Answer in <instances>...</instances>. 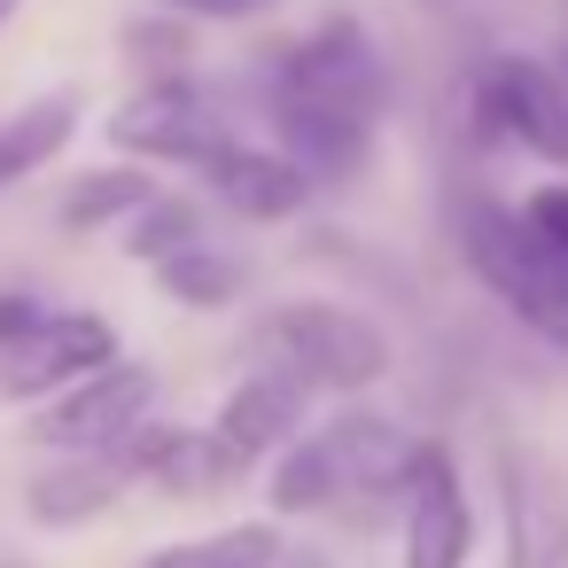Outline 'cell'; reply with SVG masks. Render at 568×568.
Returning <instances> with one entry per match:
<instances>
[{
  "label": "cell",
  "mask_w": 568,
  "mask_h": 568,
  "mask_svg": "<svg viewBox=\"0 0 568 568\" xmlns=\"http://www.w3.org/2000/svg\"><path fill=\"white\" fill-rule=\"evenodd\" d=\"M156 288H164L172 304H187V312H226V304H242L250 265L226 257V250H211V242H195V250H180L172 265H156Z\"/></svg>",
  "instance_id": "cell-20"
},
{
  "label": "cell",
  "mask_w": 568,
  "mask_h": 568,
  "mask_svg": "<svg viewBox=\"0 0 568 568\" xmlns=\"http://www.w3.org/2000/svg\"><path fill=\"white\" fill-rule=\"evenodd\" d=\"M467 125L498 149H521L537 164L568 172V79L545 55H490L467 79Z\"/></svg>",
  "instance_id": "cell-4"
},
{
  "label": "cell",
  "mask_w": 568,
  "mask_h": 568,
  "mask_svg": "<svg viewBox=\"0 0 568 568\" xmlns=\"http://www.w3.org/2000/svg\"><path fill=\"white\" fill-rule=\"evenodd\" d=\"M498 490H506V568H568V475L545 452L506 444Z\"/></svg>",
  "instance_id": "cell-10"
},
{
  "label": "cell",
  "mask_w": 568,
  "mask_h": 568,
  "mask_svg": "<svg viewBox=\"0 0 568 568\" xmlns=\"http://www.w3.org/2000/svg\"><path fill=\"white\" fill-rule=\"evenodd\" d=\"M149 195H156V180H149L141 164H102V172H79V180L63 187L55 219H63V234H110V226H125Z\"/></svg>",
  "instance_id": "cell-16"
},
{
  "label": "cell",
  "mask_w": 568,
  "mask_h": 568,
  "mask_svg": "<svg viewBox=\"0 0 568 568\" xmlns=\"http://www.w3.org/2000/svg\"><path fill=\"white\" fill-rule=\"evenodd\" d=\"M110 141L125 149V156H149V164H211L226 141H242L234 125H226V102L203 87V79H187V71H164V79H149L118 118H110Z\"/></svg>",
  "instance_id": "cell-5"
},
{
  "label": "cell",
  "mask_w": 568,
  "mask_h": 568,
  "mask_svg": "<svg viewBox=\"0 0 568 568\" xmlns=\"http://www.w3.org/2000/svg\"><path fill=\"white\" fill-rule=\"evenodd\" d=\"M149 405H156V374L133 366V358H118V366L71 382L63 397L32 405L24 436H32L40 452H55V459H71V452H118V444L149 420Z\"/></svg>",
  "instance_id": "cell-6"
},
{
  "label": "cell",
  "mask_w": 568,
  "mask_h": 568,
  "mask_svg": "<svg viewBox=\"0 0 568 568\" xmlns=\"http://www.w3.org/2000/svg\"><path fill=\"white\" fill-rule=\"evenodd\" d=\"M118 467H125V483H149L164 498H219L250 475V459L219 428H180V420H141L118 444Z\"/></svg>",
  "instance_id": "cell-9"
},
{
  "label": "cell",
  "mask_w": 568,
  "mask_h": 568,
  "mask_svg": "<svg viewBox=\"0 0 568 568\" xmlns=\"http://www.w3.org/2000/svg\"><path fill=\"white\" fill-rule=\"evenodd\" d=\"M467 560H475V506L459 459L428 436L397 490V568H467Z\"/></svg>",
  "instance_id": "cell-8"
},
{
  "label": "cell",
  "mask_w": 568,
  "mask_h": 568,
  "mask_svg": "<svg viewBox=\"0 0 568 568\" xmlns=\"http://www.w3.org/2000/svg\"><path fill=\"white\" fill-rule=\"evenodd\" d=\"M452 242L467 257V273L545 343V351H568V250H552L521 203H498V195H467L452 211Z\"/></svg>",
  "instance_id": "cell-1"
},
{
  "label": "cell",
  "mask_w": 568,
  "mask_h": 568,
  "mask_svg": "<svg viewBox=\"0 0 568 568\" xmlns=\"http://www.w3.org/2000/svg\"><path fill=\"white\" fill-rule=\"evenodd\" d=\"M250 351H257L273 374L304 382L312 397H366V389L397 366L389 335H382L358 304H335V296H288V304L257 312Z\"/></svg>",
  "instance_id": "cell-2"
},
{
  "label": "cell",
  "mask_w": 568,
  "mask_h": 568,
  "mask_svg": "<svg viewBox=\"0 0 568 568\" xmlns=\"http://www.w3.org/2000/svg\"><path fill=\"white\" fill-rule=\"evenodd\" d=\"M17 9H24V0H0V24H17Z\"/></svg>",
  "instance_id": "cell-24"
},
{
  "label": "cell",
  "mask_w": 568,
  "mask_h": 568,
  "mask_svg": "<svg viewBox=\"0 0 568 568\" xmlns=\"http://www.w3.org/2000/svg\"><path fill=\"white\" fill-rule=\"evenodd\" d=\"M156 9L180 17V24H242V17L273 9V0H156Z\"/></svg>",
  "instance_id": "cell-22"
},
{
  "label": "cell",
  "mask_w": 568,
  "mask_h": 568,
  "mask_svg": "<svg viewBox=\"0 0 568 568\" xmlns=\"http://www.w3.org/2000/svg\"><path fill=\"white\" fill-rule=\"evenodd\" d=\"M560 79H568V40H560Z\"/></svg>",
  "instance_id": "cell-25"
},
{
  "label": "cell",
  "mask_w": 568,
  "mask_h": 568,
  "mask_svg": "<svg viewBox=\"0 0 568 568\" xmlns=\"http://www.w3.org/2000/svg\"><path fill=\"white\" fill-rule=\"evenodd\" d=\"M211 428H219L250 467H257V459H281V452L312 428V389L288 382V374H273V366H257V374H242V382L226 389V405H219Z\"/></svg>",
  "instance_id": "cell-13"
},
{
  "label": "cell",
  "mask_w": 568,
  "mask_h": 568,
  "mask_svg": "<svg viewBox=\"0 0 568 568\" xmlns=\"http://www.w3.org/2000/svg\"><path fill=\"white\" fill-rule=\"evenodd\" d=\"M118 366V327L102 312H40L9 351H0V397L9 405H48L71 382Z\"/></svg>",
  "instance_id": "cell-7"
},
{
  "label": "cell",
  "mask_w": 568,
  "mask_h": 568,
  "mask_svg": "<svg viewBox=\"0 0 568 568\" xmlns=\"http://www.w3.org/2000/svg\"><path fill=\"white\" fill-rule=\"evenodd\" d=\"M265 102H304V110H351V118H382L389 102V63L366 40L358 17H327L304 40H281L265 55Z\"/></svg>",
  "instance_id": "cell-3"
},
{
  "label": "cell",
  "mask_w": 568,
  "mask_h": 568,
  "mask_svg": "<svg viewBox=\"0 0 568 568\" xmlns=\"http://www.w3.org/2000/svg\"><path fill=\"white\" fill-rule=\"evenodd\" d=\"M40 312H48L40 296H24V288H0V351H9V343H17V335H24Z\"/></svg>",
  "instance_id": "cell-23"
},
{
  "label": "cell",
  "mask_w": 568,
  "mask_h": 568,
  "mask_svg": "<svg viewBox=\"0 0 568 568\" xmlns=\"http://www.w3.org/2000/svg\"><path fill=\"white\" fill-rule=\"evenodd\" d=\"M195 180L211 187V203H226L250 226H281V219H296L312 203V180L281 149H257V141H226L211 164H195Z\"/></svg>",
  "instance_id": "cell-12"
},
{
  "label": "cell",
  "mask_w": 568,
  "mask_h": 568,
  "mask_svg": "<svg viewBox=\"0 0 568 568\" xmlns=\"http://www.w3.org/2000/svg\"><path fill=\"white\" fill-rule=\"evenodd\" d=\"M521 219L552 242V250H568V180H552V187H529L521 195Z\"/></svg>",
  "instance_id": "cell-21"
},
{
  "label": "cell",
  "mask_w": 568,
  "mask_h": 568,
  "mask_svg": "<svg viewBox=\"0 0 568 568\" xmlns=\"http://www.w3.org/2000/svg\"><path fill=\"white\" fill-rule=\"evenodd\" d=\"M71 133H79V94H48V102H24L17 118H0V187L55 164L71 149Z\"/></svg>",
  "instance_id": "cell-15"
},
{
  "label": "cell",
  "mask_w": 568,
  "mask_h": 568,
  "mask_svg": "<svg viewBox=\"0 0 568 568\" xmlns=\"http://www.w3.org/2000/svg\"><path fill=\"white\" fill-rule=\"evenodd\" d=\"M320 444H327V459H335V475H343V498H397L428 436H413V428L389 420V413L351 405V413L320 420Z\"/></svg>",
  "instance_id": "cell-11"
},
{
  "label": "cell",
  "mask_w": 568,
  "mask_h": 568,
  "mask_svg": "<svg viewBox=\"0 0 568 568\" xmlns=\"http://www.w3.org/2000/svg\"><path fill=\"white\" fill-rule=\"evenodd\" d=\"M281 560H288L281 521H226V529H211V537L156 545L141 568H281Z\"/></svg>",
  "instance_id": "cell-17"
},
{
  "label": "cell",
  "mask_w": 568,
  "mask_h": 568,
  "mask_svg": "<svg viewBox=\"0 0 568 568\" xmlns=\"http://www.w3.org/2000/svg\"><path fill=\"white\" fill-rule=\"evenodd\" d=\"M118 490H125L118 452H71V459H55V467H40V475L24 483V514H32L40 529H79V521L110 514Z\"/></svg>",
  "instance_id": "cell-14"
},
{
  "label": "cell",
  "mask_w": 568,
  "mask_h": 568,
  "mask_svg": "<svg viewBox=\"0 0 568 568\" xmlns=\"http://www.w3.org/2000/svg\"><path fill=\"white\" fill-rule=\"evenodd\" d=\"M265 498H273V521H304V514H327V506H343V475H335V459H327V444H320V428H304L281 459H273V483H265Z\"/></svg>",
  "instance_id": "cell-18"
},
{
  "label": "cell",
  "mask_w": 568,
  "mask_h": 568,
  "mask_svg": "<svg viewBox=\"0 0 568 568\" xmlns=\"http://www.w3.org/2000/svg\"><path fill=\"white\" fill-rule=\"evenodd\" d=\"M195 242H203V203L164 195V187H156L125 226H118V250H125L133 265H149V273H156V265H172V257H180V250H195Z\"/></svg>",
  "instance_id": "cell-19"
},
{
  "label": "cell",
  "mask_w": 568,
  "mask_h": 568,
  "mask_svg": "<svg viewBox=\"0 0 568 568\" xmlns=\"http://www.w3.org/2000/svg\"><path fill=\"white\" fill-rule=\"evenodd\" d=\"M0 568H9V560H0Z\"/></svg>",
  "instance_id": "cell-26"
}]
</instances>
